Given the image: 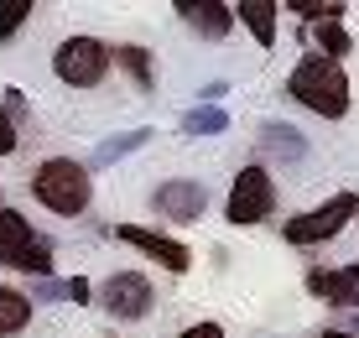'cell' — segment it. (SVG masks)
Masks as SVG:
<instances>
[{
  "mask_svg": "<svg viewBox=\"0 0 359 338\" xmlns=\"http://www.w3.org/2000/svg\"><path fill=\"white\" fill-rule=\"evenodd\" d=\"M287 94L302 109H313L318 120H344L349 115V73H344V62H333L323 53H307L287 73Z\"/></svg>",
  "mask_w": 359,
  "mask_h": 338,
  "instance_id": "cell-1",
  "label": "cell"
},
{
  "mask_svg": "<svg viewBox=\"0 0 359 338\" xmlns=\"http://www.w3.org/2000/svg\"><path fill=\"white\" fill-rule=\"evenodd\" d=\"M27 182H32V198L57 219H79V214H89V203H94V177H89V167L73 161V156H47Z\"/></svg>",
  "mask_w": 359,
  "mask_h": 338,
  "instance_id": "cell-2",
  "label": "cell"
},
{
  "mask_svg": "<svg viewBox=\"0 0 359 338\" xmlns=\"http://www.w3.org/2000/svg\"><path fill=\"white\" fill-rule=\"evenodd\" d=\"M349 219H359V198L344 187V193H333L328 203H318V208H307V214L287 219V224H281V240L297 245V250H313L323 240H339V234L349 229Z\"/></svg>",
  "mask_w": 359,
  "mask_h": 338,
  "instance_id": "cell-3",
  "label": "cell"
},
{
  "mask_svg": "<svg viewBox=\"0 0 359 338\" xmlns=\"http://www.w3.org/2000/svg\"><path fill=\"white\" fill-rule=\"evenodd\" d=\"M109 68H115L109 62V42H99V36H68L53 53V73L68 89H99Z\"/></svg>",
  "mask_w": 359,
  "mask_h": 338,
  "instance_id": "cell-4",
  "label": "cell"
},
{
  "mask_svg": "<svg viewBox=\"0 0 359 338\" xmlns=\"http://www.w3.org/2000/svg\"><path fill=\"white\" fill-rule=\"evenodd\" d=\"M276 214V177L266 167H240L229 182V203H224V219L234 229H250V224H266Z\"/></svg>",
  "mask_w": 359,
  "mask_h": 338,
  "instance_id": "cell-5",
  "label": "cell"
},
{
  "mask_svg": "<svg viewBox=\"0 0 359 338\" xmlns=\"http://www.w3.org/2000/svg\"><path fill=\"white\" fill-rule=\"evenodd\" d=\"M94 297H99V307H104L115 323H141L146 312H151V302H156L151 281H146L141 271H115Z\"/></svg>",
  "mask_w": 359,
  "mask_h": 338,
  "instance_id": "cell-6",
  "label": "cell"
},
{
  "mask_svg": "<svg viewBox=\"0 0 359 338\" xmlns=\"http://www.w3.org/2000/svg\"><path fill=\"white\" fill-rule=\"evenodd\" d=\"M115 240L141 250L146 260H156L162 271H172V276H182V271H193V250L182 240H172V234H156V229H141V224H115Z\"/></svg>",
  "mask_w": 359,
  "mask_h": 338,
  "instance_id": "cell-7",
  "label": "cell"
},
{
  "mask_svg": "<svg viewBox=\"0 0 359 338\" xmlns=\"http://www.w3.org/2000/svg\"><path fill=\"white\" fill-rule=\"evenodd\" d=\"M151 208L172 224H198L208 214V187L193 177H167L162 187H151Z\"/></svg>",
  "mask_w": 359,
  "mask_h": 338,
  "instance_id": "cell-8",
  "label": "cell"
},
{
  "mask_svg": "<svg viewBox=\"0 0 359 338\" xmlns=\"http://www.w3.org/2000/svg\"><path fill=\"white\" fill-rule=\"evenodd\" d=\"M172 11H177L198 36H208V42H224V36L234 32V11L224 6V0H177Z\"/></svg>",
  "mask_w": 359,
  "mask_h": 338,
  "instance_id": "cell-9",
  "label": "cell"
},
{
  "mask_svg": "<svg viewBox=\"0 0 359 338\" xmlns=\"http://www.w3.org/2000/svg\"><path fill=\"white\" fill-rule=\"evenodd\" d=\"M307 292L323 297V302H333V307H359V266L307 271Z\"/></svg>",
  "mask_w": 359,
  "mask_h": 338,
  "instance_id": "cell-10",
  "label": "cell"
},
{
  "mask_svg": "<svg viewBox=\"0 0 359 338\" xmlns=\"http://www.w3.org/2000/svg\"><path fill=\"white\" fill-rule=\"evenodd\" d=\"M32 245H36L32 219H27V214H16V208H0V266L16 271V260L27 255Z\"/></svg>",
  "mask_w": 359,
  "mask_h": 338,
  "instance_id": "cell-11",
  "label": "cell"
},
{
  "mask_svg": "<svg viewBox=\"0 0 359 338\" xmlns=\"http://www.w3.org/2000/svg\"><path fill=\"white\" fill-rule=\"evenodd\" d=\"M229 11H234V21H240L261 47L276 42V0H240V6H229Z\"/></svg>",
  "mask_w": 359,
  "mask_h": 338,
  "instance_id": "cell-12",
  "label": "cell"
},
{
  "mask_svg": "<svg viewBox=\"0 0 359 338\" xmlns=\"http://www.w3.org/2000/svg\"><path fill=\"white\" fill-rule=\"evenodd\" d=\"M109 62H115V68H126V73H130V83H135L141 94H151V89H156V62H151V53H146V47H135V42L109 47Z\"/></svg>",
  "mask_w": 359,
  "mask_h": 338,
  "instance_id": "cell-13",
  "label": "cell"
},
{
  "mask_svg": "<svg viewBox=\"0 0 359 338\" xmlns=\"http://www.w3.org/2000/svg\"><path fill=\"white\" fill-rule=\"evenodd\" d=\"M261 146H266L271 156H281V161H302L307 156L302 130H297V125H281V120H266L261 125Z\"/></svg>",
  "mask_w": 359,
  "mask_h": 338,
  "instance_id": "cell-14",
  "label": "cell"
},
{
  "mask_svg": "<svg viewBox=\"0 0 359 338\" xmlns=\"http://www.w3.org/2000/svg\"><path fill=\"white\" fill-rule=\"evenodd\" d=\"M151 135H156V130L135 125V130H126V135H109V141H99V146H94V167H115V161H126L130 151H141Z\"/></svg>",
  "mask_w": 359,
  "mask_h": 338,
  "instance_id": "cell-15",
  "label": "cell"
},
{
  "mask_svg": "<svg viewBox=\"0 0 359 338\" xmlns=\"http://www.w3.org/2000/svg\"><path fill=\"white\" fill-rule=\"evenodd\" d=\"M32 323V297L16 286H0V338H16Z\"/></svg>",
  "mask_w": 359,
  "mask_h": 338,
  "instance_id": "cell-16",
  "label": "cell"
},
{
  "mask_svg": "<svg viewBox=\"0 0 359 338\" xmlns=\"http://www.w3.org/2000/svg\"><path fill=\"white\" fill-rule=\"evenodd\" d=\"M224 130H229V115L214 109V104H193L188 115H182V135H193V141L198 135H224Z\"/></svg>",
  "mask_w": 359,
  "mask_h": 338,
  "instance_id": "cell-17",
  "label": "cell"
},
{
  "mask_svg": "<svg viewBox=\"0 0 359 338\" xmlns=\"http://www.w3.org/2000/svg\"><path fill=\"white\" fill-rule=\"evenodd\" d=\"M276 11H297L302 21H313V27H323V21H344V0H287V6H276Z\"/></svg>",
  "mask_w": 359,
  "mask_h": 338,
  "instance_id": "cell-18",
  "label": "cell"
},
{
  "mask_svg": "<svg viewBox=\"0 0 359 338\" xmlns=\"http://www.w3.org/2000/svg\"><path fill=\"white\" fill-rule=\"evenodd\" d=\"M313 42H318V53H323V58L339 62V58L354 47V36L344 32V21H323V27H313Z\"/></svg>",
  "mask_w": 359,
  "mask_h": 338,
  "instance_id": "cell-19",
  "label": "cell"
},
{
  "mask_svg": "<svg viewBox=\"0 0 359 338\" xmlns=\"http://www.w3.org/2000/svg\"><path fill=\"white\" fill-rule=\"evenodd\" d=\"M32 21V0H0V42H11Z\"/></svg>",
  "mask_w": 359,
  "mask_h": 338,
  "instance_id": "cell-20",
  "label": "cell"
},
{
  "mask_svg": "<svg viewBox=\"0 0 359 338\" xmlns=\"http://www.w3.org/2000/svg\"><path fill=\"white\" fill-rule=\"evenodd\" d=\"M0 109L11 115L16 130H21V120H32V104H27V94H21V89H6V104H0Z\"/></svg>",
  "mask_w": 359,
  "mask_h": 338,
  "instance_id": "cell-21",
  "label": "cell"
},
{
  "mask_svg": "<svg viewBox=\"0 0 359 338\" xmlns=\"http://www.w3.org/2000/svg\"><path fill=\"white\" fill-rule=\"evenodd\" d=\"M63 302H94V286L83 281V276H68L63 281Z\"/></svg>",
  "mask_w": 359,
  "mask_h": 338,
  "instance_id": "cell-22",
  "label": "cell"
},
{
  "mask_svg": "<svg viewBox=\"0 0 359 338\" xmlns=\"http://www.w3.org/2000/svg\"><path fill=\"white\" fill-rule=\"evenodd\" d=\"M16 146H21V135H16V125H11V115L0 109V156H11Z\"/></svg>",
  "mask_w": 359,
  "mask_h": 338,
  "instance_id": "cell-23",
  "label": "cell"
},
{
  "mask_svg": "<svg viewBox=\"0 0 359 338\" xmlns=\"http://www.w3.org/2000/svg\"><path fill=\"white\" fill-rule=\"evenodd\" d=\"M224 94H229V83L214 79V83H203V89H198V104H214V109H219V99H224Z\"/></svg>",
  "mask_w": 359,
  "mask_h": 338,
  "instance_id": "cell-24",
  "label": "cell"
},
{
  "mask_svg": "<svg viewBox=\"0 0 359 338\" xmlns=\"http://www.w3.org/2000/svg\"><path fill=\"white\" fill-rule=\"evenodd\" d=\"M177 338H224V323H193V328H182Z\"/></svg>",
  "mask_w": 359,
  "mask_h": 338,
  "instance_id": "cell-25",
  "label": "cell"
},
{
  "mask_svg": "<svg viewBox=\"0 0 359 338\" xmlns=\"http://www.w3.org/2000/svg\"><path fill=\"white\" fill-rule=\"evenodd\" d=\"M318 338H354V333H344V328H328V333H318Z\"/></svg>",
  "mask_w": 359,
  "mask_h": 338,
  "instance_id": "cell-26",
  "label": "cell"
},
{
  "mask_svg": "<svg viewBox=\"0 0 359 338\" xmlns=\"http://www.w3.org/2000/svg\"><path fill=\"white\" fill-rule=\"evenodd\" d=\"M0 208H6V203H0Z\"/></svg>",
  "mask_w": 359,
  "mask_h": 338,
  "instance_id": "cell-27",
  "label": "cell"
}]
</instances>
